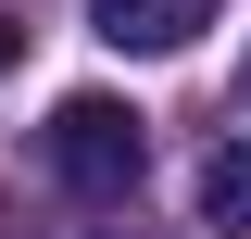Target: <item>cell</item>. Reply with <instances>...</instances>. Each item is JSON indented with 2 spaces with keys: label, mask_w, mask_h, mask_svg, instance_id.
<instances>
[{
  "label": "cell",
  "mask_w": 251,
  "mask_h": 239,
  "mask_svg": "<svg viewBox=\"0 0 251 239\" xmlns=\"http://www.w3.org/2000/svg\"><path fill=\"white\" fill-rule=\"evenodd\" d=\"M13 63H25V26H13V13H0V76H13Z\"/></svg>",
  "instance_id": "277c9868"
},
{
  "label": "cell",
  "mask_w": 251,
  "mask_h": 239,
  "mask_svg": "<svg viewBox=\"0 0 251 239\" xmlns=\"http://www.w3.org/2000/svg\"><path fill=\"white\" fill-rule=\"evenodd\" d=\"M38 164H50L75 202H126L138 164H151V126H138V101H113V89H63L50 126H38Z\"/></svg>",
  "instance_id": "6da1fadb"
},
{
  "label": "cell",
  "mask_w": 251,
  "mask_h": 239,
  "mask_svg": "<svg viewBox=\"0 0 251 239\" xmlns=\"http://www.w3.org/2000/svg\"><path fill=\"white\" fill-rule=\"evenodd\" d=\"M239 101H251V63H239Z\"/></svg>",
  "instance_id": "5b68a950"
},
{
  "label": "cell",
  "mask_w": 251,
  "mask_h": 239,
  "mask_svg": "<svg viewBox=\"0 0 251 239\" xmlns=\"http://www.w3.org/2000/svg\"><path fill=\"white\" fill-rule=\"evenodd\" d=\"M88 26L113 51H188V38L214 26V0H88Z\"/></svg>",
  "instance_id": "7a4b0ae2"
},
{
  "label": "cell",
  "mask_w": 251,
  "mask_h": 239,
  "mask_svg": "<svg viewBox=\"0 0 251 239\" xmlns=\"http://www.w3.org/2000/svg\"><path fill=\"white\" fill-rule=\"evenodd\" d=\"M201 227H226V239H251V139H226L214 164H201Z\"/></svg>",
  "instance_id": "3957f363"
}]
</instances>
